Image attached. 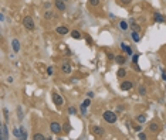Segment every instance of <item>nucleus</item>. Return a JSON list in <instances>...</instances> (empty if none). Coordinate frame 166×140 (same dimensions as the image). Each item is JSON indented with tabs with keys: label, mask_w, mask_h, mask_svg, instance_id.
I'll list each match as a JSON object with an SVG mask.
<instances>
[{
	"label": "nucleus",
	"mask_w": 166,
	"mask_h": 140,
	"mask_svg": "<svg viewBox=\"0 0 166 140\" xmlns=\"http://www.w3.org/2000/svg\"><path fill=\"white\" fill-rule=\"evenodd\" d=\"M102 118H104V120L107 123H117V120H118V116H117V113L115 112H112V110H105L104 113H102Z\"/></svg>",
	"instance_id": "obj_1"
},
{
	"label": "nucleus",
	"mask_w": 166,
	"mask_h": 140,
	"mask_svg": "<svg viewBox=\"0 0 166 140\" xmlns=\"http://www.w3.org/2000/svg\"><path fill=\"white\" fill-rule=\"evenodd\" d=\"M23 26H24L28 31H33L34 28H36V23H34L31 16H26V17L23 18Z\"/></svg>",
	"instance_id": "obj_2"
},
{
	"label": "nucleus",
	"mask_w": 166,
	"mask_h": 140,
	"mask_svg": "<svg viewBox=\"0 0 166 140\" xmlns=\"http://www.w3.org/2000/svg\"><path fill=\"white\" fill-rule=\"evenodd\" d=\"M50 130L53 134H60L61 133V125L58 122H51L50 123Z\"/></svg>",
	"instance_id": "obj_3"
},
{
	"label": "nucleus",
	"mask_w": 166,
	"mask_h": 140,
	"mask_svg": "<svg viewBox=\"0 0 166 140\" xmlns=\"http://www.w3.org/2000/svg\"><path fill=\"white\" fill-rule=\"evenodd\" d=\"M91 132H92V134H94V136H97V137H102L105 134L104 127H101V126H92Z\"/></svg>",
	"instance_id": "obj_4"
},
{
	"label": "nucleus",
	"mask_w": 166,
	"mask_h": 140,
	"mask_svg": "<svg viewBox=\"0 0 166 140\" xmlns=\"http://www.w3.org/2000/svg\"><path fill=\"white\" fill-rule=\"evenodd\" d=\"M53 102H54L55 106L60 108V106H63V103H64V99H63L58 94H55V92H54V94H53Z\"/></svg>",
	"instance_id": "obj_5"
},
{
	"label": "nucleus",
	"mask_w": 166,
	"mask_h": 140,
	"mask_svg": "<svg viewBox=\"0 0 166 140\" xmlns=\"http://www.w3.org/2000/svg\"><path fill=\"white\" fill-rule=\"evenodd\" d=\"M54 6H55V9L60 10V11H65V9H67V6H65V3H64V0H55Z\"/></svg>",
	"instance_id": "obj_6"
},
{
	"label": "nucleus",
	"mask_w": 166,
	"mask_h": 140,
	"mask_svg": "<svg viewBox=\"0 0 166 140\" xmlns=\"http://www.w3.org/2000/svg\"><path fill=\"white\" fill-rule=\"evenodd\" d=\"M132 88H133V84L131 82V81H123V82L121 84V89H122V91H131Z\"/></svg>",
	"instance_id": "obj_7"
},
{
	"label": "nucleus",
	"mask_w": 166,
	"mask_h": 140,
	"mask_svg": "<svg viewBox=\"0 0 166 140\" xmlns=\"http://www.w3.org/2000/svg\"><path fill=\"white\" fill-rule=\"evenodd\" d=\"M55 33H58L60 36H65L67 33H70V30H68V27H65V26H58V27L55 28Z\"/></svg>",
	"instance_id": "obj_8"
},
{
	"label": "nucleus",
	"mask_w": 166,
	"mask_h": 140,
	"mask_svg": "<svg viewBox=\"0 0 166 140\" xmlns=\"http://www.w3.org/2000/svg\"><path fill=\"white\" fill-rule=\"evenodd\" d=\"M149 130H151L152 133H158V132L160 130V126H159V123H156V122H152L151 125H149Z\"/></svg>",
	"instance_id": "obj_9"
},
{
	"label": "nucleus",
	"mask_w": 166,
	"mask_h": 140,
	"mask_svg": "<svg viewBox=\"0 0 166 140\" xmlns=\"http://www.w3.org/2000/svg\"><path fill=\"white\" fill-rule=\"evenodd\" d=\"M115 62H117L118 65H123L126 62V57L125 55H117V57H115Z\"/></svg>",
	"instance_id": "obj_10"
},
{
	"label": "nucleus",
	"mask_w": 166,
	"mask_h": 140,
	"mask_svg": "<svg viewBox=\"0 0 166 140\" xmlns=\"http://www.w3.org/2000/svg\"><path fill=\"white\" fill-rule=\"evenodd\" d=\"M70 34H71V37H72L74 40H81L82 38V34H81V31H78V30L70 31Z\"/></svg>",
	"instance_id": "obj_11"
},
{
	"label": "nucleus",
	"mask_w": 166,
	"mask_h": 140,
	"mask_svg": "<svg viewBox=\"0 0 166 140\" xmlns=\"http://www.w3.org/2000/svg\"><path fill=\"white\" fill-rule=\"evenodd\" d=\"M12 47H13V51H14V52H18V51H20V41L14 38L12 41Z\"/></svg>",
	"instance_id": "obj_12"
},
{
	"label": "nucleus",
	"mask_w": 166,
	"mask_h": 140,
	"mask_svg": "<svg viewBox=\"0 0 166 140\" xmlns=\"http://www.w3.org/2000/svg\"><path fill=\"white\" fill-rule=\"evenodd\" d=\"M71 69H72V68H71V65L68 64V62H64V64L61 65V71H63L64 74H70Z\"/></svg>",
	"instance_id": "obj_13"
},
{
	"label": "nucleus",
	"mask_w": 166,
	"mask_h": 140,
	"mask_svg": "<svg viewBox=\"0 0 166 140\" xmlns=\"http://www.w3.org/2000/svg\"><path fill=\"white\" fill-rule=\"evenodd\" d=\"M153 18H155V21H156V23H165V17H163L160 13H155Z\"/></svg>",
	"instance_id": "obj_14"
},
{
	"label": "nucleus",
	"mask_w": 166,
	"mask_h": 140,
	"mask_svg": "<svg viewBox=\"0 0 166 140\" xmlns=\"http://www.w3.org/2000/svg\"><path fill=\"white\" fill-rule=\"evenodd\" d=\"M0 127H2V139H7V127H6V123H2V126H0Z\"/></svg>",
	"instance_id": "obj_15"
},
{
	"label": "nucleus",
	"mask_w": 166,
	"mask_h": 140,
	"mask_svg": "<svg viewBox=\"0 0 166 140\" xmlns=\"http://www.w3.org/2000/svg\"><path fill=\"white\" fill-rule=\"evenodd\" d=\"M129 26L132 27V31H141V26L139 24H136L133 20H131V23H129Z\"/></svg>",
	"instance_id": "obj_16"
},
{
	"label": "nucleus",
	"mask_w": 166,
	"mask_h": 140,
	"mask_svg": "<svg viewBox=\"0 0 166 140\" xmlns=\"http://www.w3.org/2000/svg\"><path fill=\"white\" fill-rule=\"evenodd\" d=\"M121 50H122V51H125L126 54H129V55H132V51H131V48H129V47L126 45L125 43H122V44H121Z\"/></svg>",
	"instance_id": "obj_17"
},
{
	"label": "nucleus",
	"mask_w": 166,
	"mask_h": 140,
	"mask_svg": "<svg viewBox=\"0 0 166 140\" xmlns=\"http://www.w3.org/2000/svg\"><path fill=\"white\" fill-rule=\"evenodd\" d=\"M132 40L135 41V43H138L139 40H141V36H139V31H132Z\"/></svg>",
	"instance_id": "obj_18"
},
{
	"label": "nucleus",
	"mask_w": 166,
	"mask_h": 140,
	"mask_svg": "<svg viewBox=\"0 0 166 140\" xmlns=\"http://www.w3.org/2000/svg\"><path fill=\"white\" fill-rule=\"evenodd\" d=\"M136 120H138L139 123H145L146 122V115H138L136 116Z\"/></svg>",
	"instance_id": "obj_19"
},
{
	"label": "nucleus",
	"mask_w": 166,
	"mask_h": 140,
	"mask_svg": "<svg viewBox=\"0 0 166 140\" xmlns=\"http://www.w3.org/2000/svg\"><path fill=\"white\" fill-rule=\"evenodd\" d=\"M117 75H118V78H123V76L126 75V71L123 69V68H119V69H118V72H117Z\"/></svg>",
	"instance_id": "obj_20"
},
{
	"label": "nucleus",
	"mask_w": 166,
	"mask_h": 140,
	"mask_svg": "<svg viewBox=\"0 0 166 140\" xmlns=\"http://www.w3.org/2000/svg\"><path fill=\"white\" fill-rule=\"evenodd\" d=\"M33 139H34V140H44L46 137H44V134H41V133H36V134L33 136Z\"/></svg>",
	"instance_id": "obj_21"
},
{
	"label": "nucleus",
	"mask_w": 166,
	"mask_h": 140,
	"mask_svg": "<svg viewBox=\"0 0 166 140\" xmlns=\"http://www.w3.org/2000/svg\"><path fill=\"white\" fill-rule=\"evenodd\" d=\"M138 92H139V95H141V96H145V95H146V88H145V86H139Z\"/></svg>",
	"instance_id": "obj_22"
},
{
	"label": "nucleus",
	"mask_w": 166,
	"mask_h": 140,
	"mask_svg": "<svg viewBox=\"0 0 166 140\" xmlns=\"http://www.w3.org/2000/svg\"><path fill=\"white\" fill-rule=\"evenodd\" d=\"M119 27L122 28V30H126V28L129 27V24L126 21H119Z\"/></svg>",
	"instance_id": "obj_23"
},
{
	"label": "nucleus",
	"mask_w": 166,
	"mask_h": 140,
	"mask_svg": "<svg viewBox=\"0 0 166 140\" xmlns=\"http://www.w3.org/2000/svg\"><path fill=\"white\" fill-rule=\"evenodd\" d=\"M88 3L91 4V6L97 7V6H99V0H88Z\"/></svg>",
	"instance_id": "obj_24"
},
{
	"label": "nucleus",
	"mask_w": 166,
	"mask_h": 140,
	"mask_svg": "<svg viewBox=\"0 0 166 140\" xmlns=\"http://www.w3.org/2000/svg\"><path fill=\"white\" fill-rule=\"evenodd\" d=\"M51 17H53V11H51V10H47V11L44 13V18L48 20V18H51Z\"/></svg>",
	"instance_id": "obj_25"
},
{
	"label": "nucleus",
	"mask_w": 166,
	"mask_h": 140,
	"mask_svg": "<svg viewBox=\"0 0 166 140\" xmlns=\"http://www.w3.org/2000/svg\"><path fill=\"white\" fill-rule=\"evenodd\" d=\"M20 134H22V139H27V133H26L24 127H20Z\"/></svg>",
	"instance_id": "obj_26"
},
{
	"label": "nucleus",
	"mask_w": 166,
	"mask_h": 140,
	"mask_svg": "<svg viewBox=\"0 0 166 140\" xmlns=\"http://www.w3.org/2000/svg\"><path fill=\"white\" fill-rule=\"evenodd\" d=\"M82 105H84V106H85V108H88L89 105H91V98H88V99H85V101L82 102Z\"/></svg>",
	"instance_id": "obj_27"
},
{
	"label": "nucleus",
	"mask_w": 166,
	"mask_h": 140,
	"mask_svg": "<svg viewBox=\"0 0 166 140\" xmlns=\"http://www.w3.org/2000/svg\"><path fill=\"white\" fill-rule=\"evenodd\" d=\"M68 113H70V115H75V113H77V109L74 106H71L70 109H68Z\"/></svg>",
	"instance_id": "obj_28"
},
{
	"label": "nucleus",
	"mask_w": 166,
	"mask_h": 140,
	"mask_svg": "<svg viewBox=\"0 0 166 140\" xmlns=\"http://www.w3.org/2000/svg\"><path fill=\"white\" fill-rule=\"evenodd\" d=\"M131 2H132V0H119V3L122 4V6H128Z\"/></svg>",
	"instance_id": "obj_29"
},
{
	"label": "nucleus",
	"mask_w": 166,
	"mask_h": 140,
	"mask_svg": "<svg viewBox=\"0 0 166 140\" xmlns=\"http://www.w3.org/2000/svg\"><path fill=\"white\" fill-rule=\"evenodd\" d=\"M80 110H81V115H87V108L84 106V105H81V106H80Z\"/></svg>",
	"instance_id": "obj_30"
},
{
	"label": "nucleus",
	"mask_w": 166,
	"mask_h": 140,
	"mask_svg": "<svg viewBox=\"0 0 166 140\" xmlns=\"http://www.w3.org/2000/svg\"><path fill=\"white\" fill-rule=\"evenodd\" d=\"M17 115H18V119H23V110H22V108H17Z\"/></svg>",
	"instance_id": "obj_31"
},
{
	"label": "nucleus",
	"mask_w": 166,
	"mask_h": 140,
	"mask_svg": "<svg viewBox=\"0 0 166 140\" xmlns=\"http://www.w3.org/2000/svg\"><path fill=\"white\" fill-rule=\"evenodd\" d=\"M138 60H139V54H135L132 57V62H133V64H136V62H138Z\"/></svg>",
	"instance_id": "obj_32"
},
{
	"label": "nucleus",
	"mask_w": 166,
	"mask_h": 140,
	"mask_svg": "<svg viewBox=\"0 0 166 140\" xmlns=\"http://www.w3.org/2000/svg\"><path fill=\"white\" fill-rule=\"evenodd\" d=\"M3 116H4V119H6V120L9 119V110H7V109H3Z\"/></svg>",
	"instance_id": "obj_33"
},
{
	"label": "nucleus",
	"mask_w": 166,
	"mask_h": 140,
	"mask_svg": "<svg viewBox=\"0 0 166 140\" xmlns=\"http://www.w3.org/2000/svg\"><path fill=\"white\" fill-rule=\"evenodd\" d=\"M138 137H139V139H141V140H143V139H146V134H145V133H142V132H139Z\"/></svg>",
	"instance_id": "obj_34"
},
{
	"label": "nucleus",
	"mask_w": 166,
	"mask_h": 140,
	"mask_svg": "<svg viewBox=\"0 0 166 140\" xmlns=\"http://www.w3.org/2000/svg\"><path fill=\"white\" fill-rule=\"evenodd\" d=\"M141 129H142V126H141V125H136V126H133V130H135V132H141Z\"/></svg>",
	"instance_id": "obj_35"
},
{
	"label": "nucleus",
	"mask_w": 166,
	"mask_h": 140,
	"mask_svg": "<svg viewBox=\"0 0 166 140\" xmlns=\"http://www.w3.org/2000/svg\"><path fill=\"white\" fill-rule=\"evenodd\" d=\"M108 60H115V55L114 54H112V52H108Z\"/></svg>",
	"instance_id": "obj_36"
},
{
	"label": "nucleus",
	"mask_w": 166,
	"mask_h": 140,
	"mask_svg": "<svg viewBox=\"0 0 166 140\" xmlns=\"http://www.w3.org/2000/svg\"><path fill=\"white\" fill-rule=\"evenodd\" d=\"M87 43H88V45H92V38L89 36H87Z\"/></svg>",
	"instance_id": "obj_37"
},
{
	"label": "nucleus",
	"mask_w": 166,
	"mask_h": 140,
	"mask_svg": "<svg viewBox=\"0 0 166 140\" xmlns=\"http://www.w3.org/2000/svg\"><path fill=\"white\" fill-rule=\"evenodd\" d=\"M50 7H51V4H50L48 2H46V3H44V9H46V10H50Z\"/></svg>",
	"instance_id": "obj_38"
},
{
	"label": "nucleus",
	"mask_w": 166,
	"mask_h": 140,
	"mask_svg": "<svg viewBox=\"0 0 166 140\" xmlns=\"http://www.w3.org/2000/svg\"><path fill=\"white\" fill-rule=\"evenodd\" d=\"M47 74H48V75H51V74H53V67H48V68H47Z\"/></svg>",
	"instance_id": "obj_39"
},
{
	"label": "nucleus",
	"mask_w": 166,
	"mask_h": 140,
	"mask_svg": "<svg viewBox=\"0 0 166 140\" xmlns=\"http://www.w3.org/2000/svg\"><path fill=\"white\" fill-rule=\"evenodd\" d=\"M123 109H125V106H122V105H119V106H118V109H117V110H118V112H122Z\"/></svg>",
	"instance_id": "obj_40"
},
{
	"label": "nucleus",
	"mask_w": 166,
	"mask_h": 140,
	"mask_svg": "<svg viewBox=\"0 0 166 140\" xmlns=\"http://www.w3.org/2000/svg\"><path fill=\"white\" fill-rule=\"evenodd\" d=\"M0 21H2V23L4 21V14H3V11H2V14H0Z\"/></svg>",
	"instance_id": "obj_41"
},
{
	"label": "nucleus",
	"mask_w": 166,
	"mask_h": 140,
	"mask_svg": "<svg viewBox=\"0 0 166 140\" xmlns=\"http://www.w3.org/2000/svg\"><path fill=\"white\" fill-rule=\"evenodd\" d=\"M87 96H88V98H94V92H88V94H87Z\"/></svg>",
	"instance_id": "obj_42"
},
{
	"label": "nucleus",
	"mask_w": 166,
	"mask_h": 140,
	"mask_svg": "<svg viewBox=\"0 0 166 140\" xmlns=\"http://www.w3.org/2000/svg\"><path fill=\"white\" fill-rule=\"evenodd\" d=\"M13 82V78L12 76H9V78H7V84H12Z\"/></svg>",
	"instance_id": "obj_43"
},
{
	"label": "nucleus",
	"mask_w": 166,
	"mask_h": 140,
	"mask_svg": "<svg viewBox=\"0 0 166 140\" xmlns=\"http://www.w3.org/2000/svg\"><path fill=\"white\" fill-rule=\"evenodd\" d=\"M162 78H163V81H166V72L163 71V74H162Z\"/></svg>",
	"instance_id": "obj_44"
},
{
	"label": "nucleus",
	"mask_w": 166,
	"mask_h": 140,
	"mask_svg": "<svg viewBox=\"0 0 166 140\" xmlns=\"http://www.w3.org/2000/svg\"><path fill=\"white\" fill-rule=\"evenodd\" d=\"M64 2H65V0H64Z\"/></svg>",
	"instance_id": "obj_45"
}]
</instances>
